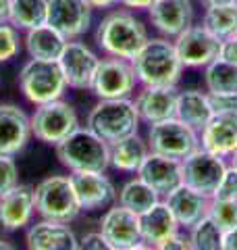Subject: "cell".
Masks as SVG:
<instances>
[{"label": "cell", "mask_w": 237, "mask_h": 250, "mask_svg": "<svg viewBox=\"0 0 237 250\" xmlns=\"http://www.w3.org/2000/svg\"><path fill=\"white\" fill-rule=\"evenodd\" d=\"M148 40L150 31L144 19H139L136 11L123 9V6L106 11L94 31V42L104 57H117L125 61L136 59Z\"/></svg>", "instance_id": "6da1fadb"}, {"label": "cell", "mask_w": 237, "mask_h": 250, "mask_svg": "<svg viewBox=\"0 0 237 250\" xmlns=\"http://www.w3.org/2000/svg\"><path fill=\"white\" fill-rule=\"evenodd\" d=\"M131 62L136 69L138 83L150 85V88H158V85L179 88V82L183 80L185 73V67L177 57L175 44L162 36H150V40Z\"/></svg>", "instance_id": "7a4b0ae2"}, {"label": "cell", "mask_w": 237, "mask_h": 250, "mask_svg": "<svg viewBox=\"0 0 237 250\" xmlns=\"http://www.w3.org/2000/svg\"><path fill=\"white\" fill-rule=\"evenodd\" d=\"M54 154L62 167L73 171H100L106 173L110 169V144L98 134L79 125L67 140L54 146Z\"/></svg>", "instance_id": "3957f363"}, {"label": "cell", "mask_w": 237, "mask_h": 250, "mask_svg": "<svg viewBox=\"0 0 237 250\" xmlns=\"http://www.w3.org/2000/svg\"><path fill=\"white\" fill-rule=\"evenodd\" d=\"M85 125L113 146L133 134H139L141 121L133 98H110L98 100L90 108Z\"/></svg>", "instance_id": "277c9868"}, {"label": "cell", "mask_w": 237, "mask_h": 250, "mask_svg": "<svg viewBox=\"0 0 237 250\" xmlns=\"http://www.w3.org/2000/svg\"><path fill=\"white\" fill-rule=\"evenodd\" d=\"M67 88L69 85L59 61L29 59L23 62L19 71V90L23 98L34 106L62 98Z\"/></svg>", "instance_id": "5b68a950"}, {"label": "cell", "mask_w": 237, "mask_h": 250, "mask_svg": "<svg viewBox=\"0 0 237 250\" xmlns=\"http://www.w3.org/2000/svg\"><path fill=\"white\" fill-rule=\"evenodd\" d=\"M34 194H36V213L42 219L71 223L81 213L69 175L54 173L44 177L34 188Z\"/></svg>", "instance_id": "8992f818"}, {"label": "cell", "mask_w": 237, "mask_h": 250, "mask_svg": "<svg viewBox=\"0 0 237 250\" xmlns=\"http://www.w3.org/2000/svg\"><path fill=\"white\" fill-rule=\"evenodd\" d=\"M31 119V134L38 142L57 146L62 140H67L79 127V115L75 106L67 103L65 98L52 100V103L36 106Z\"/></svg>", "instance_id": "52a82bcc"}, {"label": "cell", "mask_w": 237, "mask_h": 250, "mask_svg": "<svg viewBox=\"0 0 237 250\" xmlns=\"http://www.w3.org/2000/svg\"><path fill=\"white\" fill-rule=\"evenodd\" d=\"M146 142L150 152L183 161L200 148V134L183 121H179L177 117H173V119L148 125Z\"/></svg>", "instance_id": "ba28073f"}, {"label": "cell", "mask_w": 237, "mask_h": 250, "mask_svg": "<svg viewBox=\"0 0 237 250\" xmlns=\"http://www.w3.org/2000/svg\"><path fill=\"white\" fill-rule=\"evenodd\" d=\"M138 88L139 83L131 61L104 57L98 62L90 92L98 100H110V98H133Z\"/></svg>", "instance_id": "9c48e42d"}, {"label": "cell", "mask_w": 237, "mask_h": 250, "mask_svg": "<svg viewBox=\"0 0 237 250\" xmlns=\"http://www.w3.org/2000/svg\"><path fill=\"white\" fill-rule=\"evenodd\" d=\"M229 167L227 159L212 154L204 148H198L187 159L181 161V173H183V186L212 198L220 186L225 171Z\"/></svg>", "instance_id": "30bf717a"}, {"label": "cell", "mask_w": 237, "mask_h": 250, "mask_svg": "<svg viewBox=\"0 0 237 250\" xmlns=\"http://www.w3.org/2000/svg\"><path fill=\"white\" fill-rule=\"evenodd\" d=\"M173 44H175L181 65L185 69H200L202 71L204 67H208L212 61L218 59L223 42L215 34H210L202 23H194L183 34H179Z\"/></svg>", "instance_id": "8fae6325"}, {"label": "cell", "mask_w": 237, "mask_h": 250, "mask_svg": "<svg viewBox=\"0 0 237 250\" xmlns=\"http://www.w3.org/2000/svg\"><path fill=\"white\" fill-rule=\"evenodd\" d=\"M69 177L71 184H73L81 213L106 210L117 202L118 190L106 173H100V171H73Z\"/></svg>", "instance_id": "7c38bea8"}, {"label": "cell", "mask_w": 237, "mask_h": 250, "mask_svg": "<svg viewBox=\"0 0 237 250\" xmlns=\"http://www.w3.org/2000/svg\"><path fill=\"white\" fill-rule=\"evenodd\" d=\"M98 62H100L98 52L92 50L81 40H69L59 57V65L67 80V85L73 90H85V92H90L92 88Z\"/></svg>", "instance_id": "4fadbf2b"}, {"label": "cell", "mask_w": 237, "mask_h": 250, "mask_svg": "<svg viewBox=\"0 0 237 250\" xmlns=\"http://www.w3.org/2000/svg\"><path fill=\"white\" fill-rule=\"evenodd\" d=\"M94 9L88 0H48V25L67 40H81L92 27Z\"/></svg>", "instance_id": "5bb4252c"}, {"label": "cell", "mask_w": 237, "mask_h": 250, "mask_svg": "<svg viewBox=\"0 0 237 250\" xmlns=\"http://www.w3.org/2000/svg\"><path fill=\"white\" fill-rule=\"evenodd\" d=\"M146 13L152 29L169 40H175L196 23L194 0H156Z\"/></svg>", "instance_id": "9a60e30c"}, {"label": "cell", "mask_w": 237, "mask_h": 250, "mask_svg": "<svg viewBox=\"0 0 237 250\" xmlns=\"http://www.w3.org/2000/svg\"><path fill=\"white\" fill-rule=\"evenodd\" d=\"M102 236L115 250L131 248L141 242V228H139V215L133 210L121 207L115 202L108 207L100 217V229Z\"/></svg>", "instance_id": "2e32d148"}, {"label": "cell", "mask_w": 237, "mask_h": 250, "mask_svg": "<svg viewBox=\"0 0 237 250\" xmlns=\"http://www.w3.org/2000/svg\"><path fill=\"white\" fill-rule=\"evenodd\" d=\"M177 100H179V88L177 85H139L138 92L133 94L139 121L144 125L160 123L177 117Z\"/></svg>", "instance_id": "e0dca14e"}, {"label": "cell", "mask_w": 237, "mask_h": 250, "mask_svg": "<svg viewBox=\"0 0 237 250\" xmlns=\"http://www.w3.org/2000/svg\"><path fill=\"white\" fill-rule=\"evenodd\" d=\"M31 119L19 104H0V154L17 156L31 140Z\"/></svg>", "instance_id": "ac0fdd59"}, {"label": "cell", "mask_w": 237, "mask_h": 250, "mask_svg": "<svg viewBox=\"0 0 237 250\" xmlns=\"http://www.w3.org/2000/svg\"><path fill=\"white\" fill-rule=\"evenodd\" d=\"M36 215L34 186L19 184L11 192L0 196V229L19 231L25 229Z\"/></svg>", "instance_id": "d6986e66"}, {"label": "cell", "mask_w": 237, "mask_h": 250, "mask_svg": "<svg viewBox=\"0 0 237 250\" xmlns=\"http://www.w3.org/2000/svg\"><path fill=\"white\" fill-rule=\"evenodd\" d=\"M79 238L69 223L40 219L27 225L25 246L27 250H77Z\"/></svg>", "instance_id": "ffe728a7"}, {"label": "cell", "mask_w": 237, "mask_h": 250, "mask_svg": "<svg viewBox=\"0 0 237 250\" xmlns=\"http://www.w3.org/2000/svg\"><path fill=\"white\" fill-rule=\"evenodd\" d=\"M141 182H146L160 198L171 194L175 188L183 184V173H181V161L169 159V156L150 152L146 161L141 163L139 171L136 173Z\"/></svg>", "instance_id": "44dd1931"}, {"label": "cell", "mask_w": 237, "mask_h": 250, "mask_svg": "<svg viewBox=\"0 0 237 250\" xmlns=\"http://www.w3.org/2000/svg\"><path fill=\"white\" fill-rule=\"evenodd\" d=\"M167 202V207L171 208L175 221L179 223V228L187 231L192 229L194 225L208 215V208H210V198L204 196V194L192 190L181 184L179 188H175L171 194L162 198Z\"/></svg>", "instance_id": "7402d4cb"}, {"label": "cell", "mask_w": 237, "mask_h": 250, "mask_svg": "<svg viewBox=\"0 0 237 250\" xmlns=\"http://www.w3.org/2000/svg\"><path fill=\"white\" fill-rule=\"evenodd\" d=\"M200 148L220 159H231L237 152V115H212L200 131Z\"/></svg>", "instance_id": "603a6c76"}, {"label": "cell", "mask_w": 237, "mask_h": 250, "mask_svg": "<svg viewBox=\"0 0 237 250\" xmlns=\"http://www.w3.org/2000/svg\"><path fill=\"white\" fill-rule=\"evenodd\" d=\"M139 228H141V242H146V244L154 248L181 231L179 223L175 221V217H173L171 208L167 207L164 200H158L152 208H148L146 213L139 215Z\"/></svg>", "instance_id": "cb8c5ba5"}, {"label": "cell", "mask_w": 237, "mask_h": 250, "mask_svg": "<svg viewBox=\"0 0 237 250\" xmlns=\"http://www.w3.org/2000/svg\"><path fill=\"white\" fill-rule=\"evenodd\" d=\"M69 40L48 23L29 31H23V48L29 54V59L40 61H59L62 48Z\"/></svg>", "instance_id": "d4e9b609"}, {"label": "cell", "mask_w": 237, "mask_h": 250, "mask_svg": "<svg viewBox=\"0 0 237 250\" xmlns=\"http://www.w3.org/2000/svg\"><path fill=\"white\" fill-rule=\"evenodd\" d=\"M177 119L183 121L189 127H194L198 134L206 127V123L212 119V106L206 90L187 88L179 90L177 100Z\"/></svg>", "instance_id": "484cf974"}, {"label": "cell", "mask_w": 237, "mask_h": 250, "mask_svg": "<svg viewBox=\"0 0 237 250\" xmlns=\"http://www.w3.org/2000/svg\"><path fill=\"white\" fill-rule=\"evenodd\" d=\"M148 154H150V148L146 138H141L139 134H133L110 146V169L118 171V173L136 175Z\"/></svg>", "instance_id": "4316f807"}, {"label": "cell", "mask_w": 237, "mask_h": 250, "mask_svg": "<svg viewBox=\"0 0 237 250\" xmlns=\"http://www.w3.org/2000/svg\"><path fill=\"white\" fill-rule=\"evenodd\" d=\"M200 23L210 34H215L220 42L233 38L237 34V0L204 9Z\"/></svg>", "instance_id": "83f0119b"}, {"label": "cell", "mask_w": 237, "mask_h": 250, "mask_svg": "<svg viewBox=\"0 0 237 250\" xmlns=\"http://www.w3.org/2000/svg\"><path fill=\"white\" fill-rule=\"evenodd\" d=\"M158 200H162V198L158 196L146 182H141L138 175L127 179V182L118 188V194H117L118 205L133 210V213H138V215L146 213L148 208H152Z\"/></svg>", "instance_id": "f1b7e54d"}, {"label": "cell", "mask_w": 237, "mask_h": 250, "mask_svg": "<svg viewBox=\"0 0 237 250\" xmlns=\"http://www.w3.org/2000/svg\"><path fill=\"white\" fill-rule=\"evenodd\" d=\"M202 82L208 94H237V65L218 57L202 69Z\"/></svg>", "instance_id": "f546056e"}, {"label": "cell", "mask_w": 237, "mask_h": 250, "mask_svg": "<svg viewBox=\"0 0 237 250\" xmlns=\"http://www.w3.org/2000/svg\"><path fill=\"white\" fill-rule=\"evenodd\" d=\"M9 21L21 31H29L48 21V0H13Z\"/></svg>", "instance_id": "4dcf8cb0"}, {"label": "cell", "mask_w": 237, "mask_h": 250, "mask_svg": "<svg viewBox=\"0 0 237 250\" xmlns=\"http://www.w3.org/2000/svg\"><path fill=\"white\" fill-rule=\"evenodd\" d=\"M187 236L192 240L194 250H223L225 231L208 215L200 219L192 229H187Z\"/></svg>", "instance_id": "1f68e13d"}, {"label": "cell", "mask_w": 237, "mask_h": 250, "mask_svg": "<svg viewBox=\"0 0 237 250\" xmlns=\"http://www.w3.org/2000/svg\"><path fill=\"white\" fill-rule=\"evenodd\" d=\"M23 50V36L11 21H0V65L11 62Z\"/></svg>", "instance_id": "d6a6232c"}, {"label": "cell", "mask_w": 237, "mask_h": 250, "mask_svg": "<svg viewBox=\"0 0 237 250\" xmlns=\"http://www.w3.org/2000/svg\"><path fill=\"white\" fill-rule=\"evenodd\" d=\"M208 217L215 221L223 231L237 228V202L235 200H220L210 198Z\"/></svg>", "instance_id": "836d02e7"}, {"label": "cell", "mask_w": 237, "mask_h": 250, "mask_svg": "<svg viewBox=\"0 0 237 250\" xmlns=\"http://www.w3.org/2000/svg\"><path fill=\"white\" fill-rule=\"evenodd\" d=\"M19 186V165L11 154H0V196Z\"/></svg>", "instance_id": "e575fe53"}, {"label": "cell", "mask_w": 237, "mask_h": 250, "mask_svg": "<svg viewBox=\"0 0 237 250\" xmlns=\"http://www.w3.org/2000/svg\"><path fill=\"white\" fill-rule=\"evenodd\" d=\"M212 198H220V200H235L237 202V169L229 165L223 179H220V186L217 194Z\"/></svg>", "instance_id": "d590c367"}, {"label": "cell", "mask_w": 237, "mask_h": 250, "mask_svg": "<svg viewBox=\"0 0 237 250\" xmlns=\"http://www.w3.org/2000/svg\"><path fill=\"white\" fill-rule=\"evenodd\" d=\"M212 115H237V94H208Z\"/></svg>", "instance_id": "8d00e7d4"}, {"label": "cell", "mask_w": 237, "mask_h": 250, "mask_svg": "<svg viewBox=\"0 0 237 250\" xmlns=\"http://www.w3.org/2000/svg\"><path fill=\"white\" fill-rule=\"evenodd\" d=\"M77 250H115L106 242V238L100 231H88L85 236L79 240Z\"/></svg>", "instance_id": "74e56055"}, {"label": "cell", "mask_w": 237, "mask_h": 250, "mask_svg": "<svg viewBox=\"0 0 237 250\" xmlns=\"http://www.w3.org/2000/svg\"><path fill=\"white\" fill-rule=\"evenodd\" d=\"M156 250H194V246H192V240H189L187 231L181 229L167 242H162L160 246H156Z\"/></svg>", "instance_id": "f35d334b"}, {"label": "cell", "mask_w": 237, "mask_h": 250, "mask_svg": "<svg viewBox=\"0 0 237 250\" xmlns=\"http://www.w3.org/2000/svg\"><path fill=\"white\" fill-rule=\"evenodd\" d=\"M218 57L229 61V62H233V65H237V34L233 38H229V40H223Z\"/></svg>", "instance_id": "ab89813d"}, {"label": "cell", "mask_w": 237, "mask_h": 250, "mask_svg": "<svg viewBox=\"0 0 237 250\" xmlns=\"http://www.w3.org/2000/svg\"><path fill=\"white\" fill-rule=\"evenodd\" d=\"M154 2H156V0H118V6L139 13V11H148Z\"/></svg>", "instance_id": "60d3db41"}, {"label": "cell", "mask_w": 237, "mask_h": 250, "mask_svg": "<svg viewBox=\"0 0 237 250\" xmlns=\"http://www.w3.org/2000/svg\"><path fill=\"white\" fill-rule=\"evenodd\" d=\"M223 250H237V228H231L223 236Z\"/></svg>", "instance_id": "b9f144b4"}, {"label": "cell", "mask_w": 237, "mask_h": 250, "mask_svg": "<svg viewBox=\"0 0 237 250\" xmlns=\"http://www.w3.org/2000/svg\"><path fill=\"white\" fill-rule=\"evenodd\" d=\"M94 11H110L118 6V0H88Z\"/></svg>", "instance_id": "7bdbcfd3"}, {"label": "cell", "mask_w": 237, "mask_h": 250, "mask_svg": "<svg viewBox=\"0 0 237 250\" xmlns=\"http://www.w3.org/2000/svg\"><path fill=\"white\" fill-rule=\"evenodd\" d=\"M13 0H0V21H9Z\"/></svg>", "instance_id": "ee69618b"}, {"label": "cell", "mask_w": 237, "mask_h": 250, "mask_svg": "<svg viewBox=\"0 0 237 250\" xmlns=\"http://www.w3.org/2000/svg\"><path fill=\"white\" fill-rule=\"evenodd\" d=\"M225 2H233V0H198V4H202V9H208V6H215V4H225Z\"/></svg>", "instance_id": "f6af8a7d"}, {"label": "cell", "mask_w": 237, "mask_h": 250, "mask_svg": "<svg viewBox=\"0 0 237 250\" xmlns=\"http://www.w3.org/2000/svg\"><path fill=\"white\" fill-rule=\"evenodd\" d=\"M125 250H156V248H154V246H150V244H146V242H139V244L131 246V248H125Z\"/></svg>", "instance_id": "bcb514c9"}, {"label": "cell", "mask_w": 237, "mask_h": 250, "mask_svg": "<svg viewBox=\"0 0 237 250\" xmlns=\"http://www.w3.org/2000/svg\"><path fill=\"white\" fill-rule=\"evenodd\" d=\"M0 250H17L11 242H6V240H0Z\"/></svg>", "instance_id": "7dc6e473"}, {"label": "cell", "mask_w": 237, "mask_h": 250, "mask_svg": "<svg viewBox=\"0 0 237 250\" xmlns=\"http://www.w3.org/2000/svg\"><path fill=\"white\" fill-rule=\"evenodd\" d=\"M229 165H231V167H235L237 169V152L231 156V159H229Z\"/></svg>", "instance_id": "c3c4849f"}]
</instances>
